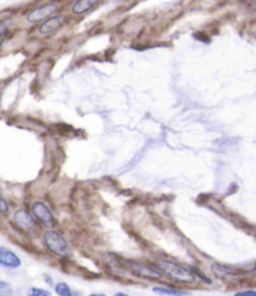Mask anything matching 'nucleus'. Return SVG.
<instances>
[{
    "mask_svg": "<svg viewBox=\"0 0 256 296\" xmlns=\"http://www.w3.org/2000/svg\"><path fill=\"white\" fill-rule=\"evenodd\" d=\"M158 266L161 273H164L166 276L175 280V281L181 282V284H191L195 280V276L189 269L169 262V260H159Z\"/></svg>",
    "mask_w": 256,
    "mask_h": 296,
    "instance_id": "1",
    "label": "nucleus"
},
{
    "mask_svg": "<svg viewBox=\"0 0 256 296\" xmlns=\"http://www.w3.org/2000/svg\"><path fill=\"white\" fill-rule=\"evenodd\" d=\"M44 241L47 246L49 247L50 251L58 255V256H66L69 254V244L61 234L56 233L54 230L47 231L44 235Z\"/></svg>",
    "mask_w": 256,
    "mask_h": 296,
    "instance_id": "2",
    "label": "nucleus"
},
{
    "mask_svg": "<svg viewBox=\"0 0 256 296\" xmlns=\"http://www.w3.org/2000/svg\"><path fill=\"white\" fill-rule=\"evenodd\" d=\"M31 212L35 216V219L38 221L42 223L43 225H45L47 228H54L55 227V219L53 216V212L51 210L45 205L42 201H36L31 206Z\"/></svg>",
    "mask_w": 256,
    "mask_h": 296,
    "instance_id": "3",
    "label": "nucleus"
},
{
    "mask_svg": "<svg viewBox=\"0 0 256 296\" xmlns=\"http://www.w3.org/2000/svg\"><path fill=\"white\" fill-rule=\"evenodd\" d=\"M130 269L136 274V275L142 276L147 279H161L163 278V273L159 269L153 268V266L148 265L144 263H130Z\"/></svg>",
    "mask_w": 256,
    "mask_h": 296,
    "instance_id": "4",
    "label": "nucleus"
},
{
    "mask_svg": "<svg viewBox=\"0 0 256 296\" xmlns=\"http://www.w3.org/2000/svg\"><path fill=\"white\" fill-rule=\"evenodd\" d=\"M56 9H58V4H56V3H48V4L42 5V7L31 10L28 14V17H26V19H28L29 23L31 24L38 23V21L43 20V19L49 17L50 14H53Z\"/></svg>",
    "mask_w": 256,
    "mask_h": 296,
    "instance_id": "5",
    "label": "nucleus"
},
{
    "mask_svg": "<svg viewBox=\"0 0 256 296\" xmlns=\"http://www.w3.org/2000/svg\"><path fill=\"white\" fill-rule=\"evenodd\" d=\"M21 265L20 257L10 249L0 246V266L7 269H18Z\"/></svg>",
    "mask_w": 256,
    "mask_h": 296,
    "instance_id": "6",
    "label": "nucleus"
},
{
    "mask_svg": "<svg viewBox=\"0 0 256 296\" xmlns=\"http://www.w3.org/2000/svg\"><path fill=\"white\" fill-rule=\"evenodd\" d=\"M64 23H65V17H63V15H56V17H51L49 19H47V20L40 25L39 28L40 34L47 35L54 33V31H55L56 29L60 28Z\"/></svg>",
    "mask_w": 256,
    "mask_h": 296,
    "instance_id": "7",
    "label": "nucleus"
},
{
    "mask_svg": "<svg viewBox=\"0 0 256 296\" xmlns=\"http://www.w3.org/2000/svg\"><path fill=\"white\" fill-rule=\"evenodd\" d=\"M13 219L17 223L18 227L23 229V230H31L35 227L33 216L25 210H18L14 214V216H13Z\"/></svg>",
    "mask_w": 256,
    "mask_h": 296,
    "instance_id": "8",
    "label": "nucleus"
},
{
    "mask_svg": "<svg viewBox=\"0 0 256 296\" xmlns=\"http://www.w3.org/2000/svg\"><path fill=\"white\" fill-rule=\"evenodd\" d=\"M153 291L155 294L159 295H165V296H189V292L182 291V290L172 289V287H166V286H156L154 287Z\"/></svg>",
    "mask_w": 256,
    "mask_h": 296,
    "instance_id": "9",
    "label": "nucleus"
},
{
    "mask_svg": "<svg viewBox=\"0 0 256 296\" xmlns=\"http://www.w3.org/2000/svg\"><path fill=\"white\" fill-rule=\"evenodd\" d=\"M96 2L94 0H82V2H75L72 5V13L74 14H84V13L90 10Z\"/></svg>",
    "mask_w": 256,
    "mask_h": 296,
    "instance_id": "10",
    "label": "nucleus"
},
{
    "mask_svg": "<svg viewBox=\"0 0 256 296\" xmlns=\"http://www.w3.org/2000/svg\"><path fill=\"white\" fill-rule=\"evenodd\" d=\"M55 292L59 296H75L71 287H70L68 284H65V282H59V284H56Z\"/></svg>",
    "mask_w": 256,
    "mask_h": 296,
    "instance_id": "11",
    "label": "nucleus"
},
{
    "mask_svg": "<svg viewBox=\"0 0 256 296\" xmlns=\"http://www.w3.org/2000/svg\"><path fill=\"white\" fill-rule=\"evenodd\" d=\"M28 296H51L49 290L40 289V287H30L28 291Z\"/></svg>",
    "mask_w": 256,
    "mask_h": 296,
    "instance_id": "12",
    "label": "nucleus"
},
{
    "mask_svg": "<svg viewBox=\"0 0 256 296\" xmlns=\"http://www.w3.org/2000/svg\"><path fill=\"white\" fill-rule=\"evenodd\" d=\"M234 296H256V291L255 290H246V291L236 292Z\"/></svg>",
    "mask_w": 256,
    "mask_h": 296,
    "instance_id": "13",
    "label": "nucleus"
},
{
    "mask_svg": "<svg viewBox=\"0 0 256 296\" xmlns=\"http://www.w3.org/2000/svg\"><path fill=\"white\" fill-rule=\"evenodd\" d=\"M9 206H8V203L4 200L3 198H0V212H7Z\"/></svg>",
    "mask_w": 256,
    "mask_h": 296,
    "instance_id": "14",
    "label": "nucleus"
},
{
    "mask_svg": "<svg viewBox=\"0 0 256 296\" xmlns=\"http://www.w3.org/2000/svg\"><path fill=\"white\" fill-rule=\"evenodd\" d=\"M4 36H5V33L4 34H0V45L3 44V40H4Z\"/></svg>",
    "mask_w": 256,
    "mask_h": 296,
    "instance_id": "15",
    "label": "nucleus"
},
{
    "mask_svg": "<svg viewBox=\"0 0 256 296\" xmlns=\"http://www.w3.org/2000/svg\"><path fill=\"white\" fill-rule=\"evenodd\" d=\"M114 296H129V295L125 294V292H118V294H115Z\"/></svg>",
    "mask_w": 256,
    "mask_h": 296,
    "instance_id": "16",
    "label": "nucleus"
},
{
    "mask_svg": "<svg viewBox=\"0 0 256 296\" xmlns=\"http://www.w3.org/2000/svg\"><path fill=\"white\" fill-rule=\"evenodd\" d=\"M89 296H106V295H104V294H91Z\"/></svg>",
    "mask_w": 256,
    "mask_h": 296,
    "instance_id": "17",
    "label": "nucleus"
},
{
    "mask_svg": "<svg viewBox=\"0 0 256 296\" xmlns=\"http://www.w3.org/2000/svg\"><path fill=\"white\" fill-rule=\"evenodd\" d=\"M254 8H255V9H256V2L254 3Z\"/></svg>",
    "mask_w": 256,
    "mask_h": 296,
    "instance_id": "18",
    "label": "nucleus"
},
{
    "mask_svg": "<svg viewBox=\"0 0 256 296\" xmlns=\"http://www.w3.org/2000/svg\"><path fill=\"white\" fill-rule=\"evenodd\" d=\"M2 282H3V281H2V280H0V285H2Z\"/></svg>",
    "mask_w": 256,
    "mask_h": 296,
    "instance_id": "19",
    "label": "nucleus"
}]
</instances>
